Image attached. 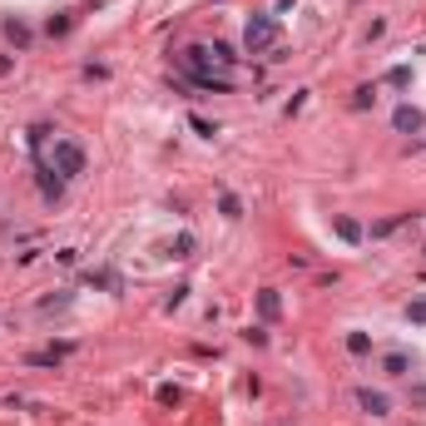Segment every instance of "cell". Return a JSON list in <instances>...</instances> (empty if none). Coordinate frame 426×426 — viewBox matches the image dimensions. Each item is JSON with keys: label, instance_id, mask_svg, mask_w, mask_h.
I'll return each mask as SVG.
<instances>
[{"label": "cell", "instance_id": "ba28073f", "mask_svg": "<svg viewBox=\"0 0 426 426\" xmlns=\"http://www.w3.org/2000/svg\"><path fill=\"white\" fill-rule=\"evenodd\" d=\"M5 40H10L15 50H25V45H30V25H25L20 15H10V20H5Z\"/></svg>", "mask_w": 426, "mask_h": 426}, {"label": "cell", "instance_id": "d6986e66", "mask_svg": "<svg viewBox=\"0 0 426 426\" xmlns=\"http://www.w3.org/2000/svg\"><path fill=\"white\" fill-rule=\"evenodd\" d=\"M367 105H377V90H372V85H362V90L352 95V109H367Z\"/></svg>", "mask_w": 426, "mask_h": 426}, {"label": "cell", "instance_id": "cb8c5ba5", "mask_svg": "<svg viewBox=\"0 0 426 426\" xmlns=\"http://www.w3.org/2000/svg\"><path fill=\"white\" fill-rule=\"evenodd\" d=\"M243 337H248V342H253V347H268V332H263V327H248V332H243Z\"/></svg>", "mask_w": 426, "mask_h": 426}, {"label": "cell", "instance_id": "8992f818", "mask_svg": "<svg viewBox=\"0 0 426 426\" xmlns=\"http://www.w3.org/2000/svg\"><path fill=\"white\" fill-rule=\"evenodd\" d=\"M189 80H194L199 90H213V95H228V90H233V80H228V75H213V70H189Z\"/></svg>", "mask_w": 426, "mask_h": 426}, {"label": "cell", "instance_id": "ffe728a7", "mask_svg": "<svg viewBox=\"0 0 426 426\" xmlns=\"http://www.w3.org/2000/svg\"><path fill=\"white\" fill-rule=\"evenodd\" d=\"M70 25H75L70 15H50V25H45V30H50V35H70Z\"/></svg>", "mask_w": 426, "mask_h": 426}, {"label": "cell", "instance_id": "ac0fdd59", "mask_svg": "<svg viewBox=\"0 0 426 426\" xmlns=\"http://www.w3.org/2000/svg\"><path fill=\"white\" fill-rule=\"evenodd\" d=\"M154 397H159V407H179V402H184V392H179V387H159Z\"/></svg>", "mask_w": 426, "mask_h": 426}, {"label": "cell", "instance_id": "e0dca14e", "mask_svg": "<svg viewBox=\"0 0 426 426\" xmlns=\"http://www.w3.org/2000/svg\"><path fill=\"white\" fill-rule=\"evenodd\" d=\"M218 213H223V218H243V204H238V194H223V199H218Z\"/></svg>", "mask_w": 426, "mask_h": 426}, {"label": "cell", "instance_id": "44dd1931", "mask_svg": "<svg viewBox=\"0 0 426 426\" xmlns=\"http://www.w3.org/2000/svg\"><path fill=\"white\" fill-rule=\"evenodd\" d=\"M407 318L417 322V327H426V298H417V303H412V308H407Z\"/></svg>", "mask_w": 426, "mask_h": 426}, {"label": "cell", "instance_id": "7402d4cb", "mask_svg": "<svg viewBox=\"0 0 426 426\" xmlns=\"http://www.w3.org/2000/svg\"><path fill=\"white\" fill-rule=\"evenodd\" d=\"M189 124H194V134H204V139H213V124L204 119V114H189Z\"/></svg>", "mask_w": 426, "mask_h": 426}, {"label": "cell", "instance_id": "484cf974", "mask_svg": "<svg viewBox=\"0 0 426 426\" xmlns=\"http://www.w3.org/2000/svg\"><path fill=\"white\" fill-rule=\"evenodd\" d=\"M10 70H15V60H10V55H0V80H5Z\"/></svg>", "mask_w": 426, "mask_h": 426}, {"label": "cell", "instance_id": "9c48e42d", "mask_svg": "<svg viewBox=\"0 0 426 426\" xmlns=\"http://www.w3.org/2000/svg\"><path fill=\"white\" fill-rule=\"evenodd\" d=\"M40 194H45L50 204H60V194H65V179H60L55 169H40Z\"/></svg>", "mask_w": 426, "mask_h": 426}, {"label": "cell", "instance_id": "5bb4252c", "mask_svg": "<svg viewBox=\"0 0 426 426\" xmlns=\"http://www.w3.org/2000/svg\"><path fill=\"white\" fill-rule=\"evenodd\" d=\"M347 352H352V357H367V352H372V337H367V332H347Z\"/></svg>", "mask_w": 426, "mask_h": 426}, {"label": "cell", "instance_id": "5b68a950", "mask_svg": "<svg viewBox=\"0 0 426 426\" xmlns=\"http://www.w3.org/2000/svg\"><path fill=\"white\" fill-rule=\"evenodd\" d=\"M70 352H75L70 342H55V347H45V352H30L25 362H30V367H60V362H65Z\"/></svg>", "mask_w": 426, "mask_h": 426}, {"label": "cell", "instance_id": "8fae6325", "mask_svg": "<svg viewBox=\"0 0 426 426\" xmlns=\"http://www.w3.org/2000/svg\"><path fill=\"white\" fill-rule=\"evenodd\" d=\"M258 313H263V322H273L278 313H283V298H278L273 288H263V293H258Z\"/></svg>", "mask_w": 426, "mask_h": 426}, {"label": "cell", "instance_id": "d4e9b609", "mask_svg": "<svg viewBox=\"0 0 426 426\" xmlns=\"http://www.w3.org/2000/svg\"><path fill=\"white\" fill-rule=\"evenodd\" d=\"M412 402H417V407H426V382H417V387H412Z\"/></svg>", "mask_w": 426, "mask_h": 426}, {"label": "cell", "instance_id": "2e32d148", "mask_svg": "<svg viewBox=\"0 0 426 426\" xmlns=\"http://www.w3.org/2000/svg\"><path fill=\"white\" fill-rule=\"evenodd\" d=\"M387 85H392V90H407V85H412V65H397V70H387Z\"/></svg>", "mask_w": 426, "mask_h": 426}, {"label": "cell", "instance_id": "9a60e30c", "mask_svg": "<svg viewBox=\"0 0 426 426\" xmlns=\"http://www.w3.org/2000/svg\"><path fill=\"white\" fill-rule=\"evenodd\" d=\"M90 283H95V288H109V293H119V288H124V283H119V273H109V268L90 273Z\"/></svg>", "mask_w": 426, "mask_h": 426}, {"label": "cell", "instance_id": "30bf717a", "mask_svg": "<svg viewBox=\"0 0 426 426\" xmlns=\"http://www.w3.org/2000/svg\"><path fill=\"white\" fill-rule=\"evenodd\" d=\"M382 372H387V377H407V372H412V357H407V352H387V357H382Z\"/></svg>", "mask_w": 426, "mask_h": 426}, {"label": "cell", "instance_id": "4fadbf2b", "mask_svg": "<svg viewBox=\"0 0 426 426\" xmlns=\"http://www.w3.org/2000/svg\"><path fill=\"white\" fill-rule=\"evenodd\" d=\"M169 258H194V233H179L169 243Z\"/></svg>", "mask_w": 426, "mask_h": 426}, {"label": "cell", "instance_id": "7a4b0ae2", "mask_svg": "<svg viewBox=\"0 0 426 426\" xmlns=\"http://www.w3.org/2000/svg\"><path fill=\"white\" fill-rule=\"evenodd\" d=\"M55 174H60V179L85 174V149H80L75 139H60V144H55Z\"/></svg>", "mask_w": 426, "mask_h": 426}, {"label": "cell", "instance_id": "52a82bcc", "mask_svg": "<svg viewBox=\"0 0 426 426\" xmlns=\"http://www.w3.org/2000/svg\"><path fill=\"white\" fill-rule=\"evenodd\" d=\"M332 228H337V238H342V243H362V238H367V233H362V223H357V218H347V213H337V218H332Z\"/></svg>", "mask_w": 426, "mask_h": 426}, {"label": "cell", "instance_id": "277c9868", "mask_svg": "<svg viewBox=\"0 0 426 426\" xmlns=\"http://www.w3.org/2000/svg\"><path fill=\"white\" fill-rule=\"evenodd\" d=\"M422 124H426V119H422V109H417V105H397V114H392V129H397V134H417Z\"/></svg>", "mask_w": 426, "mask_h": 426}, {"label": "cell", "instance_id": "6da1fadb", "mask_svg": "<svg viewBox=\"0 0 426 426\" xmlns=\"http://www.w3.org/2000/svg\"><path fill=\"white\" fill-rule=\"evenodd\" d=\"M278 45V15L268 10V15H253L248 25H243V50L248 55H263V50H273Z\"/></svg>", "mask_w": 426, "mask_h": 426}, {"label": "cell", "instance_id": "603a6c76", "mask_svg": "<svg viewBox=\"0 0 426 426\" xmlns=\"http://www.w3.org/2000/svg\"><path fill=\"white\" fill-rule=\"evenodd\" d=\"M184 298H189V288H174V293H169V298H164V308H169V313H174V308H184Z\"/></svg>", "mask_w": 426, "mask_h": 426}, {"label": "cell", "instance_id": "3957f363", "mask_svg": "<svg viewBox=\"0 0 426 426\" xmlns=\"http://www.w3.org/2000/svg\"><path fill=\"white\" fill-rule=\"evenodd\" d=\"M357 407H362L367 417H387V412H392V397H387V392H372V387H357Z\"/></svg>", "mask_w": 426, "mask_h": 426}, {"label": "cell", "instance_id": "7c38bea8", "mask_svg": "<svg viewBox=\"0 0 426 426\" xmlns=\"http://www.w3.org/2000/svg\"><path fill=\"white\" fill-rule=\"evenodd\" d=\"M209 60H213V65H223V70H228V65H233L238 55H233V45H223V40H213V45H209Z\"/></svg>", "mask_w": 426, "mask_h": 426}]
</instances>
